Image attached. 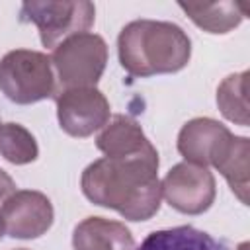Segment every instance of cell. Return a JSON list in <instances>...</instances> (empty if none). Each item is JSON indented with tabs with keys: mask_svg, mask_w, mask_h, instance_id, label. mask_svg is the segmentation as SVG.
<instances>
[{
	"mask_svg": "<svg viewBox=\"0 0 250 250\" xmlns=\"http://www.w3.org/2000/svg\"><path fill=\"white\" fill-rule=\"evenodd\" d=\"M96 146L107 158L156 152L152 143L143 133L141 125L127 115H115L111 121H107L102 133L96 137Z\"/></svg>",
	"mask_w": 250,
	"mask_h": 250,
	"instance_id": "obj_10",
	"label": "cell"
},
{
	"mask_svg": "<svg viewBox=\"0 0 250 250\" xmlns=\"http://www.w3.org/2000/svg\"><path fill=\"white\" fill-rule=\"evenodd\" d=\"M61 129L76 139H86L109 121V102L98 88H70L55 96Z\"/></svg>",
	"mask_w": 250,
	"mask_h": 250,
	"instance_id": "obj_7",
	"label": "cell"
},
{
	"mask_svg": "<svg viewBox=\"0 0 250 250\" xmlns=\"http://www.w3.org/2000/svg\"><path fill=\"white\" fill-rule=\"evenodd\" d=\"M0 127H2V123H0Z\"/></svg>",
	"mask_w": 250,
	"mask_h": 250,
	"instance_id": "obj_20",
	"label": "cell"
},
{
	"mask_svg": "<svg viewBox=\"0 0 250 250\" xmlns=\"http://www.w3.org/2000/svg\"><path fill=\"white\" fill-rule=\"evenodd\" d=\"M80 188L94 205L113 209L129 221H148L162 199L158 152L94 160L84 168Z\"/></svg>",
	"mask_w": 250,
	"mask_h": 250,
	"instance_id": "obj_1",
	"label": "cell"
},
{
	"mask_svg": "<svg viewBox=\"0 0 250 250\" xmlns=\"http://www.w3.org/2000/svg\"><path fill=\"white\" fill-rule=\"evenodd\" d=\"M186 16L207 33H229L238 27L248 14L246 2L223 0V2H180Z\"/></svg>",
	"mask_w": 250,
	"mask_h": 250,
	"instance_id": "obj_12",
	"label": "cell"
},
{
	"mask_svg": "<svg viewBox=\"0 0 250 250\" xmlns=\"http://www.w3.org/2000/svg\"><path fill=\"white\" fill-rule=\"evenodd\" d=\"M14 191H16V182L10 178V174L6 170L0 168V199H6Z\"/></svg>",
	"mask_w": 250,
	"mask_h": 250,
	"instance_id": "obj_17",
	"label": "cell"
},
{
	"mask_svg": "<svg viewBox=\"0 0 250 250\" xmlns=\"http://www.w3.org/2000/svg\"><path fill=\"white\" fill-rule=\"evenodd\" d=\"M4 232H6V230H4V223H2V219H0V238H2Z\"/></svg>",
	"mask_w": 250,
	"mask_h": 250,
	"instance_id": "obj_18",
	"label": "cell"
},
{
	"mask_svg": "<svg viewBox=\"0 0 250 250\" xmlns=\"http://www.w3.org/2000/svg\"><path fill=\"white\" fill-rule=\"evenodd\" d=\"M0 154L16 164H29L39 156L35 137L20 123H4L0 127Z\"/></svg>",
	"mask_w": 250,
	"mask_h": 250,
	"instance_id": "obj_16",
	"label": "cell"
},
{
	"mask_svg": "<svg viewBox=\"0 0 250 250\" xmlns=\"http://www.w3.org/2000/svg\"><path fill=\"white\" fill-rule=\"evenodd\" d=\"M18 250H25V248H18Z\"/></svg>",
	"mask_w": 250,
	"mask_h": 250,
	"instance_id": "obj_19",
	"label": "cell"
},
{
	"mask_svg": "<svg viewBox=\"0 0 250 250\" xmlns=\"http://www.w3.org/2000/svg\"><path fill=\"white\" fill-rule=\"evenodd\" d=\"M74 250H135L131 230L111 219L86 217L72 230Z\"/></svg>",
	"mask_w": 250,
	"mask_h": 250,
	"instance_id": "obj_11",
	"label": "cell"
},
{
	"mask_svg": "<svg viewBox=\"0 0 250 250\" xmlns=\"http://www.w3.org/2000/svg\"><path fill=\"white\" fill-rule=\"evenodd\" d=\"M248 156H250V141L246 137H232L221 156L215 160L213 168H217L232 193L246 205L248 203Z\"/></svg>",
	"mask_w": 250,
	"mask_h": 250,
	"instance_id": "obj_14",
	"label": "cell"
},
{
	"mask_svg": "<svg viewBox=\"0 0 250 250\" xmlns=\"http://www.w3.org/2000/svg\"><path fill=\"white\" fill-rule=\"evenodd\" d=\"M160 189L166 203L184 215L205 213L217 195L215 178L209 168L191 162H180L172 166L160 182Z\"/></svg>",
	"mask_w": 250,
	"mask_h": 250,
	"instance_id": "obj_6",
	"label": "cell"
},
{
	"mask_svg": "<svg viewBox=\"0 0 250 250\" xmlns=\"http://www.w3.org/2000/svg\"><path fill=\"white\" fill-rule=\"evenodd\" d=\"M94 18L96 6L84 0H33L23 2L20 8V21L37 25L43 47L51 49L70 35L88 31L94 25Z\"/></svg>",
	"mask_w": 250,
	"mask_h": 250,
	"instance_id": "obj_5",
	"label": "cell"
},
{
	"mask_svg": "<svg viewBox=\"0 0 250 250\" xmlns=\"http://www.w3.org/2000/svg\"><path fill=\"white\" fill-rule=\"evenodd\" d=\"M117 55L121 66L131 76L172 74L188 66L191 41L172 21L135 20L117 37Z\"/></svg>",
	"mask_w": 250,
	"mask_h": 250,
	"instance_id": "obj_2",
	"label": "cell"
},
{
	"mask_svg": "<svg viewBox=\"0 0 250 250\" xmlns=\"http://www.w3.org/2000/svg\"><path fill=\"white\" fill-rule=\"evenodd\" d=\"M4 230L12 238H39L45 234L55 219L49 197L35 189H16L8 195L0 209Z\"/></svg>",
	"mask_w": 250,
	"mask_h": 250,
	"instance_id": "obj_8",
	"label": "cell"
},
{
	"mask_svg": "<svg viewBox=\"0 0 250 250\" xmlns=\"http://www.w3.org/2000/svg\"><path fill=\"white\" fill-rule=\"evenodd\" d=\"M246 84H248V72H238L227 76L219 88H217V105L221 113L242 127H248V98H246Z\"/></svg>",
	"mask_w": 250,
	"mask_h": 250,
	"instance_id": "obj_15",
	"label": "cell"
},
{
	"mask_svg": "<svg viewBox=\"0 0 250 250\" xmlns=\"http://www.w3.org/2000/svg\"><path fill=\"white\" fill-rule=\"evenodd\" d=\"M137 250H229L225 242L217 240L205 230L189 225L162 229L150 232Z\"/></svg>",
	"mask_w": 250,
	"mask_h": 250,
	"instance_id": "obj_13",
	"label": "cell"
},
{
	"mask_svg": "<svg viewBox=\"0 0 250 250\" xmlns=\"http://www.w3.org/2000/svg\"><path fill=\"white\" fill-rule=\"evenodd\" d=\"M234 135L211 117L189 119L178 133V152L186 162L197 166H213Z\"/></svg>",
	"mask_w": 250,
	"mask_h": 250,
	"instance_id": "obj_9",
	"label": "cell"
},
{
	"mask_svg": "<svg viewBox=\"0 0 250 250\" xmlns=\"http://www.w3.org/2000/svg\"><path fill=\"white\" fill-rule=\"evenodd\" d=\"M59 90L70 88H96L107 62L105 41L90 31L66 37L53 49L49 57Z\"/></svg>",
	"mask_w": 250,
	"mask_h": 250,
	"instance_id": "obj_4",
	"label": "cell"
},
{
	"mask_svg": "<svg viewBox=\"0 0 250 250\" xmlns=\"http://www.w3.org/2000/svg\"><path fill=\"white\" fill-rule=\"evenodd\" d=\"M0 90L20 105H29L57 96L51 59L31 49H14L0 59Z\"/></svg>",
	"mask_w": 250,
	"mask_h": 250,
	"instance_id": "obj_3",
	"label": "cell"
}]
</instances>
